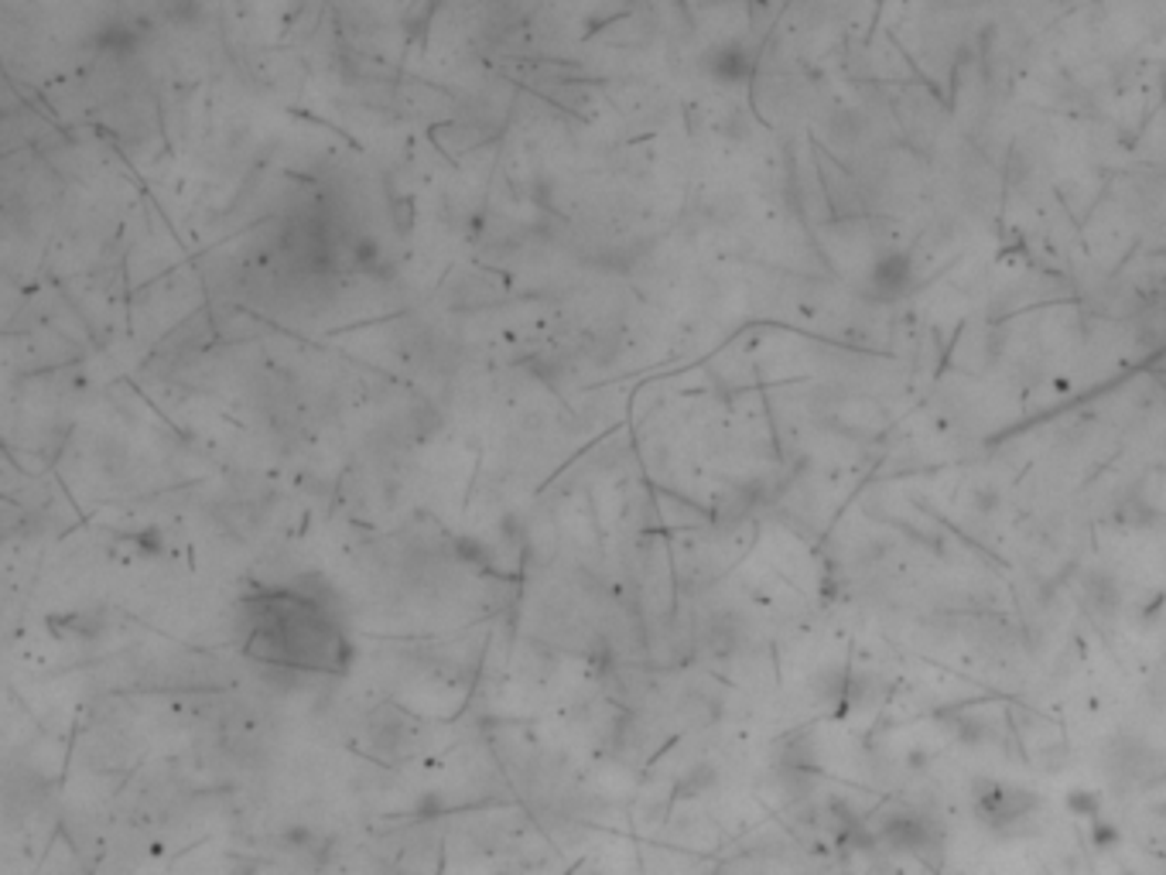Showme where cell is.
Returning a JSON list of instances; mask_svg holds the SVG:
<instances>
[{
  "mask_svg": "<svg viewBox=\"0 0 1166 875\" xmlns=\"http://www.w3.org/2000/svg\"><path fill=\"white\" fill-rule=\"evenodd\" d=\"M246 650L257 660L298 671H342L349 660V647L326 609L311 599L280 595L257 606Z\"/></svg>",
  "mask_w": 1166,
  "mask_h": 875,
  "instance_id": "obj_1",
  "label": "cell"
},
{
  "mask_svg": "<svg viewBox=\"0 0 1166 875\" xmlns=\"http://www.w3.org/2000/svg\"><path fill=\"white\" fill-rule=\"evenodd\" d=\"M746 73H750V55L742 52L739 45H725V49L719 52V76L729 79V83H735V79H742Z\"/></svg>",
  "mask_w": 1166,
  "mask_h": 875,
  "instance_id": "obj_3",
  "label": "cell"
},
{
  "mask_svg": "<svg viewBox=\"0 0 1166 875\" xmlns=\"http://www.w3.org/2000/svg\"><path fill=\"white\" fill-rule=\"evenodd\" d=\"M1159 99H1163V110H1166V65H1163V73H1159Z\"/></svg>",
  "mask_w": 1166,
  "mask_h": 875,
  "instance_id": "obj_4",
  "label": "cell"
},
{
  "mask_svg": "<svg viewBox=\"0 0 1166 875\" xmlns=\"http://www.w3.org/2000/svg\"><path fill=\"white\" fill-rule=\"evenodd\" d=\"M916 285V264L910 250L879 254L866 270V295L872 301H900Z\"/></svg>",
  "mask_w": 1166,
  "mask_h": 875,
  "instance_id": "obj_2",
  "label": "cell"
}]
</instances>
